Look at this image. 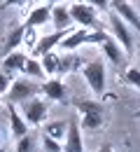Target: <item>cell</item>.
<instances>
[{
  "label": "cell",
  "mask_w": 140,
  "mask_h": 152,
  "mask_svg": "<svg viewBox=\"0 0 140 152\" xmlns=\"http://www.w3.org/2000/svg\"><path fill=\"white\" fill-rule=\"evenodd\" d=\"M75 108H77V113L82 115L80 126L84 131H96V129L103 126L105 110H103V105H100L98 101H82V98H77V101H75Z\"/></svg>",
  "instance_id": "cell-1"
},
{
  "label": "cell",
  "mask_w": 140,
  "mask_h": 152,
  "mask_svg": "<svg viewBox=\"0 0 140 152\" xmlns=\"http://www.w3.org/2000/svg\"><path fill=\"white\" fill-rule=\"evenodd\" d=\"M42 91V87L30 77H23V80H14L12 82V87H9V103H23V101H28V98H33V96H38Z\"/></svg>",
  "instance_id": "cell-2"
},
{
  "label": "cell",
  "mask_w": 140,
  "mask_h": 152,
  "mask_svg": "<svg viewBox=\"0 0 140 152\" xmlns=\"http://www.w3.org/2000/svg\"><path fill=\"white\" fill-rule=\"evenodd\" d=\"M82 75H84L86 84L91 87L94 94H105V63H103L100 58L86 63V66L82 68Z\"/></svg>",
  "instance_id": "cell-3"
},
{
  "label": "cell",
  "mask_w": 140,
  "mask_h": 152,
  "mask_svg": "<svg viewBox=\"0 0 140 152\" xmlns=\"http://www.w3.org/2000/svg\"><path fill=\"white\" fill-rule=\"evenodd\" d=\"M21 105V113H23V119L28 122V124H33V126H38V124H42L44 122V117H47V113H49V105L42 101V98H28V101H23V103H19Z\"/></svg>",
  "instance_id": "cell-4"
},
{
  "label": "cell",
  "mask_w": 140,
  "mask_h": 152,
  "mask_svg": "<svg viewBox=\"0 0 140 152\" xmlns=\"http://www.w3.org/2000/svg\"><path fill=\"white\" fill-rule=\"evenodd\" d=\"M110 28H112V35L115 40L121 45V49L126 52V54H131L133 52V38H131V26L126 23V21L121 19L117 12H112L110 14Z\"/></svg>",
  "instance_id": "cell-5"
},
{
  "label": "cell",
  "mask_w": 140,
  "mask_h": 152,
  "mask_svg": "<svg viewBox=\"0 0 140 152\" xmlns=\"http://www.w3.org/2000/svg\"><path fill=\"white\" fill-rule=\"evenodd\" d=\"M63 152H84L82 126H80V122H77V117H70V122H68V133H65Z\"/></svg>",
  "instance_id": "cell-6"
},
{
  "label": "cell",
  "mask_w": 140,
  "mask_h": 152,
  "mask_svg": "<svg viewBox=\"0 0 140 152\" xmlns=\"http://www.w3.org/2000/svg\"><path fill=\"white\" fill-rule=\"evenodd\" d=\"M70 14H73V21L80 23L82 28H96V12L89 2H75L70 7Z\"/></svg>",
  "instance_id": "cell-7"
},
{
  "label": "cell",
  "mask_w": 140,
  "mask_h": 152,
  "mask_svg": "<svg viewBox=\"0 0 140 152\" xmlns=\"http://www.w3.org/2000/svg\"><path fill=\"white\" fill-rule=\"evenodd\" d=\"M110 7H112V12H117L121 19L131 26V28L140 31V14L136 12V7H133L128 0H112V2H110Z\"/></svg>",
  "instance_id": "cell-8"
},
{
  "label": "cell",
  "mask_w": 140,
  "mask_h": 152,
  "mask_svg": "<svg viewBox=\"0 0 140 152\" xmlns=\"http://www.w3.org/2000/svg\"><path fill=\"white\" fill-rule=\"evenodd\" d=\"M70 31H54L52 35H42L38 42H35V47H33V56H42V54H47V52H54V47H59L61 40L65 38Z\"/></svg>",
  "instance_id": "cell-9"
},
{
  "label": "cell",
  "mask_w": 140,
  "mask_h": 152,
  "mask_svg": "<svg viewBox=\"0 0 140 152\" xmlns=\"http://www.w3.org/2000/svg\"><path fill=\"white\" fill-rule=\"evenodd\" d=\"M42 94L47 96V101H56V103H68V89L59 77L47 80L42 84Z\"/></svg>",
  "instance_id": "cell-10"
},
{
  "label": "cell",
  "mask_w": 140,
  "mask_h": 152,
  "mask_svg": "<svg viewBox=\"0 0 140 152\" xmlns=\"http://www.w3.org/2000/svg\"><path fill=\"white\" fill-rule=\"evenodd\" d=\"M52 23H54L56 31H70V26L75 23V21H73V14H70V7L56 2V5L52 7Z\"/></svg>",
  "instance_id": "cell-11"
},
{
  "label": "cell",
  "mask_w": 140,
  "mask_h": 152,
  "mask_svg": "<svg viewBox=\"0 0 140 152\" xmlns=\"http://www.w3.org/2000/svg\"><path fill=\"white\" fill-rule=\"evenodd\" d=\"M100 49H103V56H107L115 66H121V63H124V58H126V52L121 49V45L115 38H110V35L100 42Z\"/></svg>",
  "instance_id": "cell-12"
},
{
  "label": "cell",
  "mask_w": 140,
  "mask_h": 152,
  "mask_svg": "<svg viewBox=\"0 0 140 152\" xmlns=\"http://www.w3.org/2000/svg\"><path fill=\"white\" fill-rule=\"evenodd\" d=\"M82 45H89V28H80V31H73V33H68L65 38L61 40V49H65V52H73V49H77Z\"/></svg>",
  "instance_id": "cell-13"
},
{
  "label": "cell",
  "mask_w": 140,
  "mask_h": 152,
  "mask_svg": "<svg viewBox=\"0 0 140 152\" xmlns=\"http://www.w3.org/2000/svg\"><path fill=\"white\" fill-rule=\"evenodd\" d=\"M9 131H12L14 138H21V136L28 133V122L23 119V115H19L14 103H9Z\"/></svg>",
  "instance_id": "cell-14"
},
{
  "label": "cell",
  "mask_w": 140,
  "mask_h": 152,
  "mask_svg": "<svg viewBox=\"0 0 140 152\" xmlns=\"http://www.w3.org/2000/svg\"><path fill=\"white\" fill-rule=\"evenodd\" d=\"M26 58L28 56H26L23 52H17V49L9 52L7 56L2 58V70H5V73H21L23 66H26Z\"/></svg>",
  "instance_id": "cell-15"
},
{
  "label": "cell",
  "mask_w": 140,
  "mask_h": 152,
  "mask_svg": "<svg viewBox=\"0 0 140 152\" xmlns=\"http://www.w3.org/2000/svg\"><path fill=\"white\" fill-rule=\"evenodd\" d=\"M47 21H52V7H49V5H40V7H35V10L28 14L26 26H30V28H38V26L47 23Z\"/></svg>",
  "instance_id": "cell-16"
},
{
  "label": "cell",
  "mask_w": 140,
  "mask_h": 152,
  "mask_svg": "<svg viewBox=\"0 0 140 152\" xmlns=\"http://www.w3.org/2000/svg\"><path fill=\"white\" fill-rule=\"evenodd\" d=\"M23 33H26V23L9 31V35H7V40H5V45H2V56H7L9 52H14L21 42H23Z\"/></svg>",
  "instance_id": "cell-17"
},
{
  "label": "cell",
  "mask_w": 140,
  "mask_h": 152,
  "mask_svg": "<svg viewBox=\"0 0 140 152\" xmlns=\"http://www.w3.org/2000/svg\"><path fill=\"white\" fill-rule=\"evenodd\" d=\"M23 75L33 77V80H44L47 73H44V68H42L40 58H26V66H23V70H21Z\"/></svg>",
  "instance_id": "cell-18"
},
{
  "label": "cell",
  "mask_w": 140,
  "mask_h": 152,
  "mask_svg": "<svg viewBox=\"0 0 140 152\" xmlns=\"http://www.w3.org/2000/svg\"><path fill=\"white\" fill-rule=\"evenodd\" d=\"M44 133L47 136H52V138H65V133H68V124L63 122V119H56V122H47V126H44Z\"/></svg>",
  "instance_id": "cell-19"
},
{
  "label": "cell",
  "mask_w": 140,
  "mask_h": 152,
  "mask_svg": "<svg viewBox=\"0 0 140 152\" xmlns=\"http://www.w3.org/2000/svg\"><path fill=\"white\" fill-rule=\"evenodd\" d=\"M40 63H42V68H44V73H47V75H54V73H59V56H56L54 52H47V54H42V56H40Z\"/></svg>",
  "instance_id": "cell-20"
},
{
  "label": "cell",
  "mask_w": 140,
  "mask_h": 152,
  "mask_svg": "<svg viewBox=\"0 0 140 152\" xmlns=\"http://www.w3.org/2000/svg\"><path fill=\"white\" fill-rule=\"evenodd\" d=\"M17 152H35V136L30 131L21 138H17Z\"/></svg>",
  "instance_id": "cell-21"
},
{
  "label": "cell",
  "mask_w": 140,
  "mask_h": 152,
  "mask_svg": "<svg viewBox=\"0 0 140 152\" xmlns=\"http://www.w3.org/2000/svg\"><path fill=\"white\" fill-rule=\"evenodd\" d=\"M42 148L47 152H63V148H61V143L56 140V138H52V136H47V133H42Z\"/></svg>",
  "instance_id": "cell-22"
},
{
  "label": "cell",
  "mask_w": 140,
  "mask_h": 152,
  "mask_svg": "<svg viewBox=\"0 0 140 152\" xmlns=\"http://www.w3.org/2000/svg\"><path fill=\"white\" fill-rule=\"evenodd\" d=\"M124 77H126V82H128V84H133L136 89H140V68H128Z\"/></svg>",
  "instance_id": "cell-23"
},
{
  "label": "cell",
  "mask_w": 140,
  "mask_h": 152,
  "mask_svg": "<svg viewBox=\"0 0 140 152\" xmlns=\"http://www.w3.org/2000/svg\"><path fill=\"white\" fill-rule=\"evenodd\" d=\"M9 87H12V73H0V94H5V91H9Z\"/></svg>",
  "instance_id": "cell-24"
},
{
  "label": "cell",
  "mask_w": 140,
  "mask_h": 152,
  "mask_svg": "<svg viewBox=\"0 0 140 152\" xmlns=\"http://www.w3.org/2000/svg\"><path fill=\"white\" fill-rule=\"evenodd\" d=\"M73 66H75V56H63V58H59V73L70 70Z\"/></svg>",
  "instance_id": "cell-25"
},
{
  "label": "cell",
  "mask_w": 140,
  "mask_h": 152,
  "mask_svg": "<svg viewBox=\"0 0 140 152\" xmlns=\"http://www.w3.org/2000/svg\"><path fill=\"white\" fill-rule=\"evenodd\" d=\"M94 10H110V2L112 0H86Z\"/></svg>",
  "instance_id": "cell-26"
},
{
  "label": "cell",
  "mask_w": 140,
  "mask_h": 152,
  "mask_svg": "<svg viewBox=\"0 0 140 152\" xmlns=\"http://www.w3.org/2000/svg\"><path fill=\"white\" fill-rule=\"evenodd\" d=\"M28 0H5L2 2V7H9V5H14V7H23Z\"/></svg>",
  "instance_id": "cell-27"
},
{
  "label": "cell",
  "mask_w": 140,
  "mask_h": 152,
  "mask_svg": "<svg viewBox=\"0 0 140 152\" xmlns=\"http://www.w3.org/2000/svg\"><path fill=\"white\" fill-rule=\"evenodd\" d=\"M103 152H115V150H112V145H103Z\"/></svg>",
  "instance_id": "cell-28"
},
{
  "label": "cell",
  "mask_w": 140,
  "mask_h": 152,
  "mask_svg": "<svg viewBox=\"0 0 140 152\" xmlns=\"http://www.w3.org/2000/svg\"><path fill=\"white\" fill-rule=\"evenodd\" d=\"M133 117H136V119H140V110H136V113H133Z\"/></svg>",
  "instance_id": "cell-29"
},
{
  "label": "cell",
  "mask_w": 140,
  "mask_h": 152,
  "mask_svg": "<svg viewBox=\"0 0 140 152\" xmlns=\"http://www.w3.org/2000/svg\"><path fill=\"white\" fill-rule=\"evenodd\" d=\"M49 2H54V5H56V2H59V0H47V5H49Z\"/></svg>",
  "instance_id": "cell-30"
},
{
  "label": "cell",
  "mask_w": 140,
  "mask_h": 152,
  "mask_svg": "<svg viewBox=\"0 0 140 152\" xmlns=\"http://www.w3.org/2000/svg\"><path fill=\"white\" fill-rule=\"evenodd\" d=\"M28 2H40V0H28Z\"/></svg>",
  "instance_id": "cell-31"
},
{
  "label": "cell",
  "mask_w": 140,
  "mask_h": 152,
  "mask_svg": "<svg viewBox=\"0 0 140 152\" xmlns=\"http://www.w3.org/2000/svg\"><path fill=\"white\" fill-rule=\"evenodd\" d=\"M0 108H2V101H0Z\"/></svg>",
  "instance_id": "cell-32"
}]
</instances>
